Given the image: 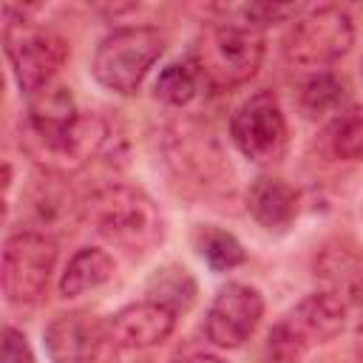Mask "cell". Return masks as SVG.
Segmentation results:
<instances>
[{
	"instance_id": "8992f818",
	"label": "cell",
	"mask_w": 363,
	"mask_h": 363,
	"mask_svg": "<svg viewBox=\"0 0 363 363\" xmlns=\"http://www.w3.org/2000/svg\"><path fill=\"white\" fill-rule=\"evenodd\" d=\"M3 48L11 74L26 96H34L43 88L54 85V77L68 57V45L57 31L37 26L34 20L17 17L14 9L6 11Z\"/></svg>"
},
{
	"instance_id": "5bb4252c",
	"label": "cell",
	"mask_w": 363,
	"mask_h": 363,
	"mask_svg": "<svg viewBox=\"0 0 363 363\" xmlns=\"http://www.w3.org/2000/svg\"><path fill=\"white\" fill-rule=\"evenodd\" d=\"M247 210L267 233H284L298 216V193L278 176H258L247 190Z\"/></svg>"
},
{
	"instance_id": "cb8c5ba5",
	"label": "cell",
	"mask_w": 363,
	"mask_h": 363,
	"mask_svg": "<svg viewBox=\"0 0 363 363\" xmlns=\"http://www.w3.org/2000/svg\"><path fill=\"white\" fill-rule=\"evenodd\" d=\"M354 357L357 363H363V323L357 326V335H354Z\"/></svg>"
},
{
	"instance_id": "d4e9b609",
	"label": "cell",
	"mask_w": 363,
	"mask_h": 363,
	"mask_svg": "<svg viewBox=\"0 0 363 363\" xmlns=\"http://www.w3.org/2000/svg\"><path fill=\"white\" fill-rule=\"evenodd\" d=\"M360 77H363V62H360Z\"/></svg>"
},
{
	"instance_id": "7402d4cb",
	"label": "cell",
	"mask_w": 363,
	"mask_h": 363,
	"mask_svg": "<svg viewBox=\"0 0 363 363\" xmlns=\"http://www.w3.org/2000/svg\"><path fill=\"white\" fill-rule=\"evenodd\" d=\"M3 363H37L26 335L14 326L3 329Z\"/></svg>"
},
{
	"instance_id": "e0dca14e",
	"label": "cell",
	"mask_w": 363,
	"mask_h": 363,
	"mask_svg": "<svg viewBox=\"0 0 363 363\" xmlns=\"http://www.w3.org/2000/svg\"><path fill=\"white\" fill-rule=\"evenodd\" d=\"M193 244L213 272H227V269H235L247 261L241 241L216 224H199L193 230Z\"/></svg>"
},
{
	"instance_id": "ba28073f",
	"label": "cell",
	"mask_w": 363,
	"mask_h": 363,
	"mask_svg": "<svg viewBox=\"0 0 363 363\" xmlns=\"http://www.w3.org/2000/svg\"><path fill=\"white\" fill-rule=\"evenodd\" d=\"M57 267L54 235L37 230H20L6 238L3 247V295L14 306H31L45 295L48 278Z\"/></svg>"
},
{
	"instance_id": "9c48e42d",
	"label": "cell",
	"mask_w": 363,
	"mask_h": 363,
	"mask_svg": "<svg viewBox=\"0 0 363 363\" xmlns=\"http://www.w3.org/2000/svg\"><path fill=\"white\" fill-rule=\"evenodd\" d=\"M230 136L235 147L255 164H275L284 159L289 128L278 96L272 91H258L244 99L230 119Z\"/></svg>"
},
{
	"instance_id": "6da1fadb",
	"label": "cell",
	"mask_w": 363,
	"mask_h": 363,
	"mask_svg": "<svg viewBox=\"0 0 363 363\" xmlns=\"http://www.w3.org/2000/svg\"><path fill=\"white\" fill-rule=\"evenodd\" d=\"M108 128L96 113L77 108L71 88L48 85L28 96L20 119L23 150L48 173H68L82 167L105 142Z\"/></svg>"
},
{
	"instance_id": "3957f363",
	"label": "cell",
	"mask_w": 363,
	"mask_h": 363,
	"mask_svg": "<svg viewBox=\"0 0 363 363\" xmlns=\"http://www.w3.org/2000/svg\"><path fill=\"white\" fill-rule=\"evenodd\" d=\"M91 227L128 255H147L164 235L159 207L147 193L128 184L102 187L85 204Z\"/></svg>"
},
{
	"instance_id": "603a6c76",
	"label": "cell",
	"mask_w": 363,
	"mask_h": 363,
	"mask_svg": "<svg viewBox=\"0 0 363 363\" xmlns=\"http://www.w3.org/2000/svg\"><path fill=\"white\" fill-rule=\"evenodd\" d=\"M173 363H224L218 354H210V352H196V354H184Z\"/></svg>"
},
{
	"instance_id": "7a4b0ae2",
	"label": "cell",
	"mask_w": 363,
	"mask_h": 363,
	"mask_svg": "<svg viewBox=\"0 0 363 363\" xmlns=\"http://www.w3.org/2000/svg\"><path fill=\"white\" fill-rule=\"evenodd\" d=\"M261 60L264 28L235 17L204 26L190 51V62L196 65L201 82L218 91L244 85L250 77H255Z\"/></svg>"
},
{
	"instance_id": "ffe728a7",
	"label": "cell",
	"mask_w": 363,
	"mask_h": 363,
	"mask_svg": "<svg viewBox=\"0 0 363 363\" xmlns=\"http://www.w3.org/2000/svg\"><path fill=\"white\" fill-rule=\"evenodd\" d=\"M201 85H204V82H201L196 65H193L190 60H184V62H170L167 68H162V74H159L153 91H156V99L182 108V105H187L190 99H196V94H199Z\"/></svg>"
},
{
	"instance_id": "44dd1931",
	"label": "cell",
	"mask_w": 363,
	"mask_h": 363,
	"mask_svg": "<svg viewBox=\"0 0 363 363\" xmlns=\"http://www.w3.org/2000/svg\"><path fill=\"white\" fill-rule=\"evenodd\" d=\"M323 278H329L335 295H340L346 303L349 298H360V286H363V267L360 261H354L349 252H326L320 261Z\"/></svg>"
},
{
	"instance_id": "2e32d148",
	"label": "cell",
	"mask_w": 363,
	"mask_h": 363,
	"mask_svg": "<svg viewBox=\"0 0 363 363\" xmlns=\"http://www.w3.org/2000/svg\"><path fill=\"white\" fill-rule=\"evenodd\" d=\"M323 142L335 159L363 162V105H346L337 116H332Z\"/></svg>"
},
{
	"instance_id": "8fae6325",
	"label": "cell",
	"mask_w": 363,
	"mask_h": 363,
	"mask_svg": "<svg viewBox=\"0 0 363 363\" xmlns=\"http://www.w3.org/2000/svg\"><path fill=\"white\" fill-rule=\"evenodd\" d=\"M43 340L51 363H94L108 343V323L91 312H62L45 326Z\"/></svg>"
},
{
	"instance_id": "d6986e66",
	"label": "cell",
	"mask_w": 363,
	"mask_h": 363,
	"mask_svg": "<svg viewBox=\"0 0 363 363\" xmlns=\"http://www.w3.org/2000/svg\"><path fill=\"white\" fill-rule=\"evenodd\" d=\"M346 108V85L332 71H315L301 88V111L309 119H320L326 113L337 116Z\"/></svg>"
},
{
	"instance_id": "7c38bea8",
	"label": "cell",
	"mask_w": 363,
	"mask_h": 363,
	"mask_svg": "<svg viewBox=\"0 0 363 363\" xmlns=\"http://www.w3.org/2000/svg\"><path fill=\"white\" fill-rule=\"evenodd\" d=\"M176 329V312L156 303V301H139L108 320V343L116 349H150L164 343Z\"/></svg>"
},
{
	"instance_id": "52a82bcc",
	"label": "cell",
	"mask_w": 363,
	"mask_h": 363,
	"mask_svg": "<svg viewBox=\"0 0 363 363\" xmlns=\"http://www.w3.org/2000/svg\"><path fill=\"white\" fill-rule=\"evenodd\" d=\"M352 43H354L352 17L337 6H318L295 17L284 40V57L292 65L323 71L335 65L352 48Z\"/></svg>"
},
{
	"instance_id": "5b68a950",
	"label": "cell",
	"mask_w": 363,
	"mask_h": 363,
	"mask_svg": "<svg viewBox=\"0 0 363 363\" xmlns=\"http://www.w3.org/2000/svg\"><path fill=\"white\" fill-rule=\"evenodd\" d=\"M164 51V34L153 26H125L111 31L94 54V79L122 96L139 91L142 79Z\"/></svg>"
},
{
	"instance_id": "4fadbf2b",
	"label": "cell",
	"mask_w": 363,
	"mask_h": 363,
	"mask_svg": "<svg viewBox=\"0 0 363 363\" xmlns=\"http://www.w3.org/2000/svg\"><path fill=\"white\" fill-rule=\"evenodd\" d=\"M26 210L31 218V227L26 230H37L51 235V230H65V224L74 221L77 213V199L71 193V187L62 182V173H48L34 182V187L26 196Z\"/></svg>"
},
{
	"instance_id": "9a60e30c",
	"label": "cell",
	"mask_w": 363,
	"mask_h": 363,
	"mask_svg": "<svg viewBox=\"0 0 363 363\" xmlns=\"http://www.w3.org/2000/svg\"><path fill=\"white\" fill-rule=\"evenodd\" d=\"M113 275V258L99 247H82L71 255L60 275V295L79 298L91 289H99Z\"/></svg>"
},
{
	"instance_id": "30bf717a",
	"label": "cell",
	"mask_w": 363,
	"mask_h": 363,
	"mask_svg": "<svg viewBox=\"0 0 363 363\" xmlns=\"http://www.w3.org/2000/svg\"><path fill=\"white\" fill-rule=\"evenodd\" d=\"M264 315V298L250 284H227L204 315V335L218 349H238L250 340Z\"/></svg>"
},
{
	"instance_id": "277c9868",
	"label": "cell",
	"mask_w": 363,
	"mask_h": 363,
	"mask_svg": "<svg viewBox=\"0 0 363 363\" xmlns=\"http://www.w3.org/2000/svg\"><path fill=\"white\" fill-rule=\"evenodd\" d=\"M349 303L329 292H312L278 318L264 343L267 363H298L309 349L329 343L346 326Z\"/></svg>"
},
{
	"instance_id": "ac0fdd59",
	"label": "cell",
	"mask_w": 363,
	"mask_h": 363,
	"mask_svg": "<svg viewBox=\"0 0 363 363\" xmlns=\"http://www.w3.org/2000/svg\"><path fill=\"white\" fill-rule=\"evenodd\" d=\"M147 295H150L147 301H156V303H162V306H167L179 315V312H187L193 306L196 281L184 267L164 264L147 278Z\"/></svg>"
}]
</instances>
